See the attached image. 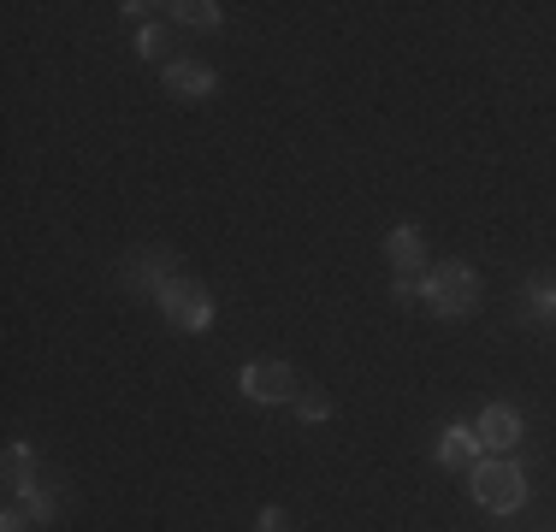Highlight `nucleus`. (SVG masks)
I'll list each match as a JSON object with an SVG mask.
<instances>
[{
	"label": "nucleus",
	"instance_id": "13",
	"mask_svg": "<svg viewBox=\"0 0 556 532\" xmlns=\"http://www.w3.org/2000/svg\"><path fill=\"white\" fill-rule=\"evenodd\" d=\"M527 319H556V278H533L527 284Z\"/></svg>",
	"mask_w": 556,
	"mask_h": 532
},
{
	"label": "nucleus",
	"instance_id": "12",
	"mask_svg": "<svg viewBox=\"0 0 556 532\" xmlns=\"http://www.w3.org/2000/svg\"><path fill=\"white\" fill-rule=\"evenodd\" d=\"M290 408H296L302 426H326V420H332V396H326V391H296V403H290Z\"/></svg>",
	"mask_w": 556,
	"mask_h": 532
},
{
	"label": "nucleus",
	"instance_id": "7",
	"mask_svg": "<svg viewBox=\"0 0 556 532\" xmlns=\"http://www.w3.org/2000/svg\"><path fill=\"white\" fill-rule=\"evenodd\" d=\"M166 89L178 101H207L219 89V77H214V65H202V60H172L166 65Z\"/></svg>",
	"mask_w": 556,
	"mask_h": 532
},
{
	"label": "nucleus",
	"instance_id": "15",
	"mask_svg": "<svg viewBox=\"0 0 556 532\" xmlns=\"http://www.w3.org/2000/svg\"><path fill=\"white\" fill-rule=\"evenodd\" d=\"M18 503H24V515H30V521H36V527H48V521H54V497H48V491H42V485H30V491H24V497H18Z\"/></svg>",
	"mask_w": 556,
	"mask_h": 532
},
{
	"label": "nucleus",
	"instance_id": "9",
	"mask_svg": "<svg viewBox=\"0 0 556 532\" xmlns=\"http://www.w3.org/2000/svg\"><path fill=\"white\" fill-rule=\"evenodd\" d=\"M386 261L396 266V278H420V266H427V237H420V225H396L386 237Z\"/></svg>",
	"mask_w": 556,
	"mask_h": 532
},
{
	"label": "nucleus",
	"instance_id": "8",
	"mask_svg": "<svg viewBox=\"0 0 556 532\" xmlns=\"http://www.w3.org/2000/svg\"><path fill=\"white\" fill-rule=\"evenodd\" d=\"M480 432H473V426H462V420H450L444 432H439V449H432V456H439V468H473V461H480Z\"/></svg>",
	"mask_w": 556,
	"mask_h": 532
},
{
	"label": "nucleus",
	"instance_id": "3",
	"mask_svg": "<svg viewBox=\"0 0 556 532\" xmlns=\"http://www.w3.org/2000/svg\"><path fill=\"white\" fill-rule=\"evenodd\" d=\"M161 314H166V326H178V331H207L214 326V296H207V284H195V278H172V284L161 290Z\"/></svg>",
	"mask_w": 556,
	"mask_h": 532
},
{
	"label": "nucleus",
	"instance_id": "11",
	"mask_svg": "<svg viewBox=\"0 0 556 532\" xmlns=\"http://www.w3.org/2000/svg\"><path fill=\"white\" fill-rule=\"evenodd\" d=\"M178 24H190V30H219L225 24V7H214V0H178V7H166Z\"/></svg>",
	"mask_w": 556,
	"mask_h": 532
},
{
	"label": "nucleus",
	"instance_id": "17",
	"mask_svg": "<svg viewBox=\"0 0 556 532\" xmlns=\"http://www.w3.org/2000/svg\"><path fill=\"white\" fill-rule=\"evenodd\" d=\"M255 532H290V515H285V509H261Z\"/></svg>",
	"mask_w": 556,
	"mask_h": 532
},
{
	"label": "nucleus",
	"instance_id": "1",
	"mask_svg": "<svg viewBox=\"0 0 556 532\" xmlns=\"http://www.w3.org/2000/svg\"><path fill=\"white\" fill-rule=\"evenodd\" d=\"M420 296H427V308L439 319H468L473 308H480V273L462 261H444L432 266L427 278H420Z\"/></svg>",
	"mask_w": 556,
	"mask_h": 532
},
{
	"label": "nucleus",
	"instance_id": "5",
	"mask_svg": "<svg viewBox=\"0 0 556 532\" xmlns=\"http://www.w3.org/2000/svg\"><path fill=\"white\" fill-rule=\"evenodd\" d=\"M172 278H178V261H172L166 249H142V255L125 266V284L137 290V296H161Z\"/></svg>",
	"mask_w": 556,
	"mask_h": 532
},
{
	"label": "nucleus",
	"instance_id": "16",
	"mask_svg": "<svg viewBox=\"0 0 556 532\" xmlns=\"http://www.w3.org/2000/svg\"><path fill=\"white\" fill-rule=\"evenodd\" d=\"M0 532H42V527H36L30 515H24V503L12 497V503H7V515H0Z\"/></svg>",
	"mask_w": 556,
	"mask_h": 532
},
{
	"label": "nucleus",
	"instance_id": "4",
	"mask_svg": "<svg viewBox=\"0 0 556 532\" xmlns=\"http://www.w3.org/2000/svg\"><path fill=\"white\" fill-rule=\"evenodd\" d=\"M237 391H243L249 403H261V408L296 403V372H290L285 362H249L243 372H237Z\"/></svg>",
	"mask_w": 556,
	"mask_h": 532
},
{
	"label": "nucleus",
	"instance_id": "6",
	"mask_svg": "<svg viewBox=\"0 0 556 532\" xmlns=\"http://www.w3.org/2000/svg\"><path fill=\"white\" fill-rule=\"evenodd\" d=\"M473 432H480V444L492 449V456H509V449L521 444V432H527V426H521V415H515L509 403H492L480 420H473Z\"/></svg>",
	"mask_w": 556,
	"mask_h": 532
},
{
	"label": "nucleus",
	"instance_id": "2",
	"mask_svg": "<svg viewBox=\"0 0 556 532\" xmlns=\"http://www.w3.org/2000/svg\"><path fill=\"white\" fill-rule=\"evenodd\" d=\"M468 479H473V503L480 509H492V515L527 509V473L515 468V456H480L468 468Z\"/></svg>",
	"mask_w": 556,
	"mask_h": 532
},
{
	"label": "nucleus",
	"instance_id": "14",
	"mask_svg": "<svg viewBox=\"0 0 556 532\" xmlns=\"http://www.w3.org/2000/svg\"><path fill=\"white\" fill-rule=\"evenodd\" d=\"M137 53H142V60H166V53H172V30H166V24H142ZM166 65H172V60H166Z\"/></svg>",
	"mask_w": 556,
	"mask_h": 532
},
{
	"label": "nucleus",
	"instance_id": "10",
	"mask_svg": "<svg viewBox=\"0 0 556 532\" xmlns=\"http://www.w3.org/2000/svg\"><path fill=\"white\" fill-rule=\"evenodd\" d=\"M0 479H7V497H24V491L36 485L30 444H7V456H0Z\"/></svg>",
	"mask_w": 556,
	"mask_h": 532
}]
</instances>
